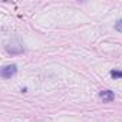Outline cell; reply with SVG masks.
<instances>
[{
    "label": "cell",
    "instance_id": "2",
    "mask_svg": "<svg viewBox=\"0 0 122 122\" xmlns=\"http://www.w3.org/2000/svg\"><path fill=\"white\" fill-rule=\"evenodd\" d=\"M99 96H101V99H102L103 102H112V101L115 99V93H113L112 91H102V92L99 93Z\"/></svg>",
    "mask_w": 122,
    "mask_h": 122
},
{
    "label": "cell",
    "instance_id": "4",
    "mask_svg": "<svg viewBox=\"0 0 122 122\" xmlns=\"http://www.w3.org/2000/svg\"><path fill=\"white\" fill-rule=\"evenodd\" d=\"M111 76L112 78H115V79H119V78H122V71H111Z\"/></svg>",
    "mask_w": 122,
    "mask_h": 122
},
{
    "label": "cell",
    "instance_id": "5",
    "mask_svg": "<svg viewBox=\"0 0 122 122\" xmlns=\"http://www.w3.org/2000/svg\"><path fill=\"white\" fill-rule=\"evenodd\" d=\"M115 30H118V32L122 33V19H119V20L115 23Z\"/></svg>",
    "mask_w": 122,
    "mask_h": 122
},
{
    "label": "cell",
    "instance_id": "3",
    "mask_svg": "<svg viewBox=\"0 0 122 122\" xmlns=\"http://www.w3.org/2000/svg\"><path fill=\"white\" fill-rule=\"evenodd\" d=\"M6 49L12 55H17V53H22L23 52V46H20V45H9Z\"/></svg>",
    "mask_w": 122,
    "mask_h": 122
},
{
    "label": "cell",
    "instance_id": "1",
    "mask_svg": "<svg viewBox=\"0 0 122 122\" xmlns=\"http://www.w3.org/2000/svg\"><path fill=\"white\" fill-rule=\"evenodd\" d=\"M17 72V66L16 65H6L3 69H2V78L5 79H10L12 76H15Z\"/></svg>",
    "mask_w": 122,
    "mask_h": 122
}]
</instances>
